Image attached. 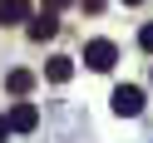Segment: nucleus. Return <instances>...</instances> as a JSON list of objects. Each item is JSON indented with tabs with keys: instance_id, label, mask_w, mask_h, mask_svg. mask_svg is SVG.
Listing matches in <instances>:
<instances>
[{
	"instance_id": "nucleus-5",
	"label": "nucleus",
	"mask_w": 153,
	"mask_h": 143,
	"mask_svg": "<svg viewBox=\"0 0 153 143\" xmlns=\"http://www.w3.org/2000/svg\"><path fill=\"white\" fill-rule=\"evenodd\" d=\"M54 30H59V20H54V15H50V10H45V15H40V20H30V40H50V35H54Z\"/></svg>"
},
{
	"instance_id": "nucleus-7",
	"label": "nucleus",
	"mask_w": 153,
	"mask_h": 143,
	"mask_svg": "<svg viewBox=\"0 0 153 143\" xmlns=\"http://www.w3.org/2000/svg\"><path fill=\"white\" fill-rule=\"evenodd\" d=\"M5 84H10V94H30V84H35V74H30V69H15L10 79H5Z\"/></svg>"
},
{
	"instance_id": "nucleus-10",
	"label": "nucleus",
	"mask_w": 153,
	"mask_h": 143,
	"mask_svg": "<svg viewBox=\"0 0 153 143\" xmlns=\"http://www.w3.org/2000/svg\"><path fill=\"white\" fill-rule=\"evenodd\" d=\"M5 133H10V128H5V113H0V143H5Z\"/></svg>"
},
{
	"instance_id": "nucleus-1",
	"label": "nucleus",
	"mask_w": 153,
	"mask_h": 143,
	"mask_svg": "<svg viewBox=\"0 0 153 143\" xmlns=\"http://www.w3.org/2000/svg\"><path fill=\"white\" fill-rule=\"evenodd\" d=\"M114 59H119V50H114V44L109 40H89V44H84V64H89V69H114Z\"/></svg>"
},
{
	"instance_id": "nucleus-9",
	"label": "nucleus",
	"mask_w": 153,
	"mask_h": 143,
	"mask_svg": "<svg viewBox=\"0 0 153 143\" xmlns=\"http://www.w3.org/2000/svg\"><path fill=\"white\" fill-rule=\"evenodd\" d=\"M64 5H69V0H45V10H50V15H54V10H64Z\"/></svg>"
},
{
	"instance_id": "nucleus-8",
	"label": "nucleus",
	"mask_w": 153,
	"mask_h": 143,
	"mask_svg": "<svg viewBox=\"0 0 153 143\" xmlns=\"http://www.w3.org/2000/svg\"><path fill=\"white\" fill-rule=\"evenodd\" d=\"M138 44H143V50L153 54V25H143V30H138Z\"/></svg>"
},
{
	"instance_id": "nucleus-3",
	"label": "nucleus",
	"mask_w": 153,
	"mask_h": 143,
	"mask_svg": "<svg viewBox=\"0 0 153 143\" xmlns=\"http://www.w3.org/2000/svg\"><path fill=\"white\" fill-rule=\"evenodd\" d=\"M35 123H40L35 104H15V109H10V119H5V128H10V133H30Z\"/></svg>"
},
{
	"instance_id": "nucleus-2",
	"label": "nucleus",
	"mask_w": 153,
	"mask_h": 143,
	"mask_svg": "<svg viewBox=\"0 0 153 143\" xmlns=\"http://www.w3.org/2000/svg\"><path fill=\"white\" fill-rule=\"evenodd\" d=\"M114 113H119V119H133V113H143V89H133V84L114 89Z\"/></svg>"
},
{
	"instance_id": "nucleus-6",
	"label": "nucleus",
	"mask_w": 153,
	"mask_h": 143,
	"mask_svg": "<svg viewBox=\"0 0 153 143\" xmlns=\"http://www.w3.org/2000/svg\"><path fill=\"white\" fill-rule=\"evenodd\" d=\"M45 74H50V84H64V79L74 74V59H50V64H45Z\"/></svg>"
},
{
	"instance_id": "nucleus-11",
	"label": "nucleus",
	"mask_w": 153,
	"mask_h": 143,
	"mask_svg": "<svg viewBox=\"0 0 153 143\" xmlns=\"http://www.w3.org/2000/svg\"><path fill=\"white\" fill-rule=\"evenodd\" d=\"M123 5H143V0H123Z\"/></svg>"
},
{
	"instance_id": "nucleus-4",
	"label": "nucleus",
	"mask_w": 153,
	"mask_h": 143,
	"mask_svg": "<svg viewBox=\"0 0 153 143\" xmlns=\"http://www.w3.org/2000/svg\"><path fill=\"white\" fill-rule=\"evenodd\" d=\"M30 15V0H0V25H15Z\"/></svg>"
}]
</instances>
